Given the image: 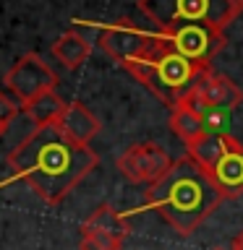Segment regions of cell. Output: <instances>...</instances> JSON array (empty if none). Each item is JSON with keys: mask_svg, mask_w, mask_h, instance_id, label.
I'll use <instances>...</instances> for the list:
<instances>
[{"mask_svg": "<svg viewBox=\"0 0 243 250\" xmlns=\"http://www.w3.org/2000/svg\"><path fill=\"white\" fill-rule=\"evenodd\" d=\"M97 164L99 156L89 146L68 138L60 125L37 128L34 136L8 154V167L13 175L52 206L66 198Z\"/></svg>", "mask_w": 243, "mask_h": 250, "instance_id": "1", "label": "cell"}, {"mask_svg": "<svg viewBox=\"0 0 243 250\" xmlns=\"http://www.w3.org/2000/svg\"><path fill=\"white\" fill-rule=\"evenodd\" d=\"M222 203L215 180L194 156H180L160 183L149 185L144 206L157 211L180 237H188Z\"/></svg>", "mask_w": 243, "mask_h": 250, "instance_id": "2", "label": "cell"}, {"mask_svg": "<svg viewBox=\"0 0 243 250\" xmlns=\"http://www.w3.org/2000/svg\"><path fill=\"white\" fill-rule=\"evenodd\" d=\"M139 8L154 23V31L178 23H207L225 31L243 13V0H141Z\"/></svg>", "mask_w": 243, "mask_h": 250, "instance_id": "3", "label": "cell"}, {"mask_svg": "<svg viewBox=\"0 0 243 250\" xmlns=\"http://www.w3.org/2000/svg\"><path fill=\"white\" fill-rule=\"evenodd\" d=\"M204 70L207 68L196 65V62H191L183 55H178L175 50H170L162 37V44L154 52V58L149 60V70L141 83L172 109L196 86V81L201 78Z\"/></svg>", "mask_w": 243, "mask_h": 250, "instance_id": "4", "label": "cell"}, {"mask_svg": "<svg viewBox=\"0 0 243 250\" xmlns=\"http://www.w3.org/2000/svg\"><path fill=\"white\" fill-rule=\"evenodd\" d=\"M99 47L113 58L121 68L133 60L149 58L160 47V31H144L131 21L105 23L99 29Z\"/></svg>", "mask_w": 243, "mask_h": 250, "instance_id": "5", "label": "cell"}, {"mask_svg": "<svg viewBox=\"0 0 243 250\" xmlns=\"http://www.w3.org/2000/svg\"><path fill=\"white\" fill-rule=\"evenodd\" d=\"M160 34L165 37L170 50H175L201 68H212V60L225 47V31H217L207 23H178Z\"/></svg>", "mask_w": 243, "mask_h": 250, "instance_id": "6", "label": "cell"}, {"mask_svg": "<svg viewBox=\"0 0 243 250\" xmlns=\"http://www.w3.org/2000/svg\"><path fill=\"white\" fill-rule=\"evenodd\" d=\"M3 83L8 86V91H11L21 104H29V102L37 99L39 94L55 91L58 73H55L37 52H29V55H24V58H19V62L5 73Z\"/></svg>", "mask_w": 243, "mask_h": 250, "instance_id": "7", "label": "cell"}, {"mask_svg": "<svg viewBox=\"0 0 243 250\" xmlns=\"http://www.w3.org/2000/svg\"><path fill=\"white\" fill-rule=\"evenodd\" d=\"M172 159L157 144H133L118 156V169L136 185H154L170 172Z\"/></svg>", "mask_w": 243, "mask_h": 250, "instance_id": "8", "label": "cell"}, {"mask_svg": "<svg viewBox=\"0 0 243 250\" xmlns=\"http://www.w3.org/2000/svg\"><path fill=\"white\" fill-rule=\"evenodd\" d=\"M207 172L215 180L222 198H238L243 193V144L241 141L227 133L222 154H219V159Z\"/></svg>", "mask_w": 243, "mask_h": 250, "instance_id": "9", "label": "cell"}, {"mask_svg": "<svg viewBox=\"0 0 243 250\" xmlns=\"http://www.w3.org/2000/svg\"><path fill=\"white\" fill-rule=\"evenodd\" d=\"M194 91L215 109H233L243 102V91L238 89V83H233L222 73H215L212 68H207L201 73V78L194 86Z\"/></svg>", "mask_w": 243, "mask_h": 250, "instance_id": "10", "label": "cell"}, {"mask_svg": "<svg viewBox=\"0 0 243 250\" xmlns=\"http://www.w3.org/2000/svg\"><path fill=\"white\" fill-rule=\"evenodd\" d=\"M58 125L66 130L68 138H73L76 144H81V146H89L92 138L102 130L97 115H92V109L86 104H81V102H71V104H66V112H63Z\"/></svg>", "mask_w": 243, "mask_h": 250, "instance_id": "11", "label": "cell"}, {"mask_svg": "<svg viewBox=\"0 0 243 250\" xmlns=\"http://www.w3.org/2000/svg\"><path fill=\"white\" fill-rule=\"evenodd\" d=\"M170 130L183 141L186 148L194 146V144H199L204 136H209L204 117L199 112H194V109L188 104H183V102H178V104L170 109Z\"/></svg>", "mask_w": 243, "mask_h": 250, "instance_id": "12", "label": "cell"}, {"mask_svg": "<svg viewBox=\"0 0 243 250\" xmlns=\"http://www.w3.org/2000/svg\"><path fill=\"white\" fill-rule=\"evenodd\" d=\"M52 55L68 70H73V68L81 65V62H86V58L92 55V42L84 34H78V31H66V34H60L55 39Z\"/></svg>", "mask_w": 243, "mask_h": 250, "instance_id": "13", "label": "cell"}, {"mask_svg": "<svg viewBox=\"0 0 243 250\" xmlns=\"http://www.w3.org/2000/svg\"><path fill=\"white\" fill-rule=\"evenodd\" d=\"M63 112H66V102L58 97V91H45V94H39L37 99H31L29 104H24V115H26L37 128L58 125Z\"/></svg>", "mask_w": 243, "mask_h": 250, "instance_id": "14", "label": "cell"}, {"mask_svg": "<svg viewBox=\"0 0 243 250\" xmlns=\"http://www.w3.org/2000/svg\"><path fill=\"white\" fill-rule=\"evenodd\" d=\"M81 229L110 234V237H115V240H121V242L128 237V224H125V219L118 214V211H113L110 206H99V208L81 224Z\"/></svg>", "mask_w": 243, "mask_h": 250, "instance_id": "15", "label": "cell"}, {"mask_svg": "<svg viewBox=\"0 0 243 250\" xmlns=\"http://www.w3.org/2000/svg\"><path fill=\"white\" fill-rule=\"evenodd\" d=\"M222 148H225V136H219V133H209V136H204L199 141V144L188 146V156H194L204 169H209L212 164L219 159Z\"/></svg>", "mask_w": 243, "mask_h": 250, "instance_id": "16", "label": "cell"}, {"mask_svg": "<svg viewBox=\"0 0 243 250\" xmlns=\"http://www.w3.org/2000/svg\"><path fill=\"white\" fill-rule=\"evenodd\" d=\"M121 248H123V242L110 237V234L81 229V250H121Z\"/></svg>", "mask_w": 243, "mask_h": 250, "instance_id": "17", "label": "cell"}, {"mask_svg": "<svg viewBox=\"0 0 243 250\" xmlns=\"http://www.w3.org/2000/svg\"><path fill=\"white\" fill-rule=\"evenodd\" d=\"M24 112V104L13 97L11 91H0V125L3 128H11V125L19 120V115Z\"/></svg>", "mask_w": 243, "mask_h": 250, "instance_id": "18", "label": "cell"}, {"mask_svg": "<svg viewBox=\"0 0 243 250\" xmlns=\"http://www.w3.org/2000/svg\"><path fill=\"white\" fill-rule=\"evenodd\" d=\"M230 250H243V232L233 240V248H230Z\"/></svg>", "mask_w": 243, "mask_h": 250, "instance_id": "19", "label": "cell"}, {"mask_svg": "<svg viewBox=\"0 0 243 250\" xmlns=\"http://www.w3.org/2000/svg\"><path fill=\"white\" fill-rule=\"evenodd\" d=\"M5 130H8V128H3V125H0V138H3V136H5Z\"/></svg>", "mask_w": 243, "mask_h": 250, "instance_id": "20", "label": "cell"}]
</instances>
